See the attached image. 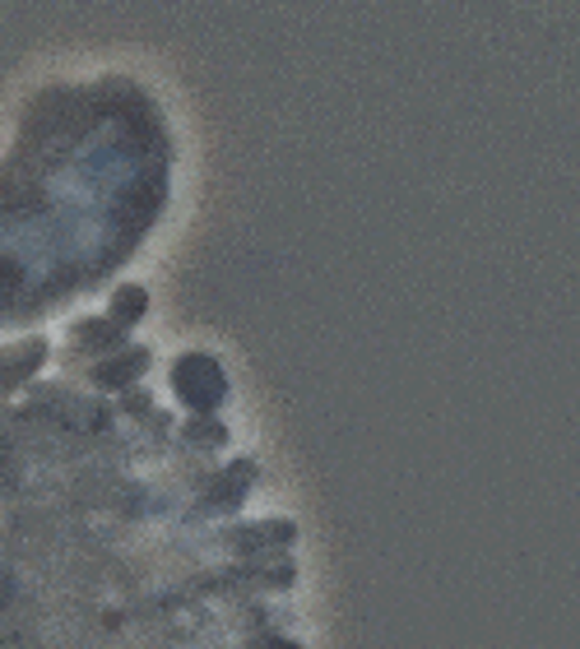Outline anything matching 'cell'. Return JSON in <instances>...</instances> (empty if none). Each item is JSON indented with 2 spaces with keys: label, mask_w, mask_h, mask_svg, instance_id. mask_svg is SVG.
Returning <instances> with one entry per match:
<instances>
[{
  "label": "cell",
  "mask_w": 580,
  "mask_h": 649,
  "mask_svg": "<svg viewBox=\"0 0 580 649\" xmlns=\"http://www.w3.org/2000/svg\"><path fill=\"white\" fill-rule=\"evenodd\" d=\"M177 385H181V394L191 404H214L219 394H223V376H219V367L204 358V353H196V358H186L181 367H177Z\"/></svg>",
  "instance_id": "6da1fadb"
}]
</instances>
